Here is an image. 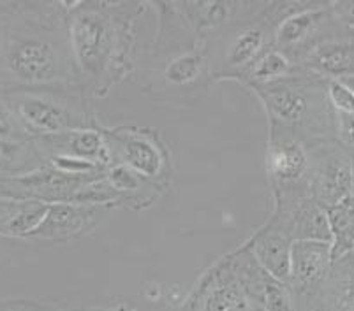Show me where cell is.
<instances>
[{
	"label": "cell",
	"mask_w": 354,
	"mask_h": 311,
	"mask_svg": "<svg viewBox=\"0 0 354 311\" xmlns=\"http://www.w3.org/2000/svg\"><path fill=\"white\" fill-rule=\"evenodd\" d=\"M78 85L59 2H0V94Z\"/></svg>",
	"instance_id": "1"
},
{
	"label": "cell",
	"mask_w": 354,
	"mask_h": 311,
	"mask_svg": "<svg viewBox=\"0 0 354 311\" xmlns=\"http://www.w3.org/2000/svg\"><path fill=\"white\" fill-rule=\"evenodd\" d=\"M66 6L74 74L90 99H101L136 67V25L148 2L78 0Z\"/></svg>",
	"instance_id": "2"
},
{
	"label": "cell",
	"mask_w": 354,
	"mask_h": 311,
	"mask_svg": "<svg viewBox=\"0 0 354 311\" xmlns=\"http://www.w3.org/2000/svg\"><path fill=\"white\" fill-rule=\"evenodd\" d=\"M156 9V37L143 54L140 81L156 101L196 104L214 85L207 43L191 30L173 2H148Z\"/></svg>",
	"instance_id": "3"
},
{
	"label": "cell",
	"mask_w": 354,
	"mask_h": 311,
	"mask_svg": "<svg viewBox=\"0 0 354 311\" xmlns=\"http://www.w3.org/2000/svg\"><path fill=\"white\" fill-rule=\"evenodd\" d=\"M261 102L268 123L291 130L307 146L335 139L328 79L301 69L291 78L263 86H245Z\"/></svg>",
	"instance_id": "4"
},
{
	"label": "cell",
	"mask_w": 354,
	"mask_h": 311,
	"mask_svg": "<svg viewBox=\"0 0 354 311\" xmlns=\"http://www.w3.org/2000/svg\"><path fill=\"white\" fill-rule=\"evenodd\" d=\"M304 0H270L243 20L205 39L214 83L236 81L261 54L273 46L275 30Z\"/></svg>",
	"instance_id": "5"
},
{
	"label": "cell",
	"mask_w": 354,
	"mask_h": 311,
	"mask_svg": "<svg viewBox=\"0 0 354 311\" xmlns=\"http://www.w3.org/2000/svg\"><path fill=\"white\" fill-rule=\"evenodd\" d=\"M2 95L30 141L101 127L92 99L78 85L16 90Z\"/></svg>",
	"instance_id": "6"
},
{
	"label": "cell",
	"mask_w": 354,
	"mask_h": 311,
	"mask_svg": "<svg viewBox=\"0 0 354 311\" xmlns=\"http://www.w3.org/2000/svg\"><path fill=\"white\" fill-rule=\"evenodd\" d=\"M104 130L111 165L122 163L138 174L169 187L171 183V153L159 132L145 127H111Z\"/></svg>",
	"instance_id": "7"
},
{
	"label": "cell",
	"mask_w": 354,
	"mask_h": 311,
	"mask_svg": "<svg viewBox=\"0 0 354 311\" xmlns=\"http://www.w3.org/2000/svg\"><path fill=\"white\" fill-rule=\"evenodd\" d=\"M308 192L324 210L354 194V155L339 141L308 146Z\"/></svg>",
	"instance_id": "8"
},
{
	"label": "cell",
	"mask_w": 354,
	"mask_h": 311,
	"mask_svg": "<svg viewBox=\"0 0 354 311\" xmlns=\"http://www.w3.org/2000/svg\"><path fill=\"white\" fill-rule=\"evenodd\" d=\"M272 213L266 222L281 229L295 241L331 243V229L328 211L304 190H284L272 194Z\"/></svg>",
	"instance_id": "9"
},
{
	"label": "cell",
	"mask_w": 354,
	"mask_h": 311,
	"mask_svg": "<svg viewBox=\"0 0 354 311\" xmlns=\"http://www.w3.org/2000/svg\"><path fill=\"white\" fill-rule=\"evenodd\" d=\"M180 311H259L241 287L231 255L214 262L194 283Z\"/></svg>",
	"instance_id": "10"
},
{
	"label": "cell",
	"mask_w": 354,
	"mask_h": 311,
	"mask_svg": "<svg viewBox=\"0 0 354 311\" xmlns=\"http://www.w3.org/2000/svg\"><path fill=\"white\" fill-rule=\"evenodd\" d=\"M331 12V2L304 0L300 8L288 14L275 30L273 46L286 53L295 63L328 35L340 30Z\"/></svg>",
	"instance_id": "11"
},
{
	"label": "cell",
	"mask_w": 354,
	"mask_h": 311,
	"mask_svg": "<svg viewBox=\"0 0 354 311\" xmlns=\"http://www.w3.org/2000/svg\"><path fill=\"white\" fill-rule=\"evenodd\" d=\"M265 165L270 194L308 190V146L291 130L268 123Z\"/></svg>",
	"instance_id": "12"
},
{
	"label": "cell",
	"mask_w": 354,
	"mask_h": 311,
	"mask_svg": "<svg viewBox=\"0 0 354 311\" xmlns=\"http://www.w3.org/2000/svg\"><path fill=\"white\" fill-rule=\"evenodd\" d=\"M331 243L295 241L291 246V274L288 288L292 308L319 296L331 271Z\"/></svg>",
	"instance_id": "13"
},
{
	"label": "cell",
	"mask_w": 354,
	"mask_h": 311,
	"mask_svg": "<svg viewBox=\"0 0 354 311\" xmlns=\"http://www.w3.org/2000/svg\"><path fill=\"white\" fill-rule=\"evenodd\" d=\"M234 271L250 303L259 311H295L292 296L288 285L273 278L268 271L257 264L252 253L241 243L230 252Z\"/></svg>",
	"instance_id": "14"
},
{
	"label": "cell",
	"mask_w": 354,
	"mask_h": 311,
	"mask_svg": "<svg viewBox=\"0 0 354 311\" xmlns=\"http://www.w3.org/2000/svg\"><path fill=\"white\" fill-rule=\"evenodd\" d=\"M111 211L108 206L50 204L43 223L28 239L44 243H71L94 232Z\"/></svg>",
	"instance_id": "15"
},
{
	"label": "cell",
	"mask_w": 354,
	"mask_h": 311,
	"mask_svg": "<svg viewBox=\"0 0 354 311\" xmlns=\"http://www.w3.org/2000/svg\"><path fill=\"white\" fill-rule=\"evenodd\" d=\"M182 20L203 41L252 14L261 0H173Z\"/></svg>",
	"instance_id": "16"
},
{
	"label": "cell",
	"mask_w": 354,
	"mask_h": 311,
	"mask_svg": "<svg viewBox=\"0 0 354 311\" xmlns=\"http://www.w3.org/2000/svg\"><path fill=\"white\" fill-rule=\"evenodd\" d=\"M32 144L43 157V160L51 159V157H66V159L88 160L104 168L111 165V157L108 152L102 125L94 129L69 130L57 136L32 139Z\"/></svg>",
	"instance_id": "17"
},
{
	"label": "cell",
	"mask_w": 354,
	"mask_h": 311,
	"mask_svg": "<svg viewBox=\"0 0 354 311\" xmlns=\"http://www.w3.org/2000/svg\"><path fill=\"white\" fill-rule=\"evenodd\" d=\"M296 66L324 79L351 78L354 76V35L340 28L315 43Z\"/></svg>",
	"instance_id": "18"
},
{
	"label": "cell",
	"mask_w": 354,
	"mask_h": 311,
	"mask_svg": "<svg viewBox=\"0 0 354 311\" xmlns=\"http://www.w3.org/2000/svg\"><path fill=\"white\" fill-rule=\"evenodd\" d=\"M252 253L257 264L268 271L273 278L288 285L291 274V246L292 241L270 222H265L243 243Z\"/></svg>",
	"instance_id": "19"
},
{
	"label": "cell",
	"mask_w": 354,
	"mask_h": 311,
	"mask_svg": "<svg viewBox=\"0 0 354 311\" xmlns=\"http://www.w3.org/2000/svg\"><path fill=\"white\" fill-rule=\"evenodd\" d=\"M104 179L117 195L118 208L133 211L147 210L167 190V187L160 183L145 178L122 163L109 165L104 172Z\"/></svg>",
	"instance_id": "20"
},
{
	"label": "cell",
	"mask_w": 354,
	"mask_h": 311,
	"mask_svg": "<svg viewBox=\"0 0 354 311\" xmlns=\"http://www.w3.org/2000/svg\"><path fill=\"white\" fill-rule=\"evenodd\" d=\"M300 70L288 54L272 46L236 79L241 86H263L291 78Z\"/></svg>",
	"instance_id": "21"
},
{
	"label": "cell",
	"mask_w": 354,
	"mask_h": 311,
	"mask_svg": "<svg viewBox=\"0 0 354 311\" xmlns=\"http://www.w3.org/2000/svg\"><path fill=\"white\" fill-rule=\"evenodd\" d=\"M43 165V157L32 141H0V178L30 174Z\"/></svg>",
	"instance_id": "22"
},
{
	"label": "cell",
	"mask_w": 354,
	"mask_h": 311,
	"mask_svg": "<svg viewBox=\"0 0 354 311\" xmlns=\"http://www.w3.org/2000/svg\"><path fill=\"white\" fill-rule=\"evenodd\" d=\"M328 211L331 229V259L337 261L346 253L354 252V194L339 206Z\"/></svg>",
	"instance_id": "23"
},
{
	"label": "cell",
	"mask_w": 354,
	"mask_h": 311,
	"mask_svg": "<svg viewBox=\"0 0 354 311\" xmlns=\"http://www.w3.org/2000/svg\"><path fill=\"white\" fill-rule=\"evenodd\" d=\"M50 204L35 203V201H24L20 210L16 211L15 217L6 223L2 229L4 237H18V239H28L43 223Z\"/></svg>",
	"instance_id": "24"
},
{
	"label": "cell",
	"mask_w": 354,
	"mask_h": 311,
	"mask_svg": "<svg viewBox=\"0 0 354 311\" xmlns=\"http://www.w3.org/2000/svg\"><path fill=\"white\" fill-rule=\"evenodd\" d=\"M0 141H30L2 94H0Z\"/></svg>",
	"instance_id": "25"
},
{
	"label": "cell",
	"mask_w": 354,
	"mask_h": 311,
	"mask_svg": "<svg viewBox=\"0 0 354 311\" xmlns=\"http://www.w3.org/2000/svg\"><path fill=\"white\" fill-rule=\"evenodd\" d=\"M0 311H62L48 303L28 299H0Z\"/></svg>",
	"instance_id": "26"
},
{
	"label": "cell",
	"mask_w": 354,
	"mask_h": 311,
	"mask_svg": "<svg viewBox=\"0 0 354 311\" xmlns=\"http://www.w3.org/2000/svg\"><path fill=\"white\" fill-rule=\"evenodd\" d=\"M331 12H333L335 20L339 21L340 27L354 35V0L331 2Z\"/></svg>",
	"instance_id": "27"
},
{
	"label": "cell",
	"mask_w": 354,
	"mask_h": 311,
	"mask_svg": "<svg viewBox=\"0 0 354 311\" xmlns=\"http://www.w3.org/2000/svg\"><path fill=\"white\" fill-rule=\"evenodd\" d=\"M21 203L24 201H11V199L0 197V236H2V229L6 227V223L15 217V213L20 210Z\"/></svg>",
	"instance_id": "28"
},
{
	"label": "cell",
	"mask_w": 354,
	"mask_h": 311,
	"mask_svg": "<svg viewBox=\"0 0 354 311\" xmlns=\"http://www.w3.org/2000/svg\"><path fill=\"white\" fill-rule=\"evenodd\" d=\"M71 311H133L131 306L125 303H117V304H108V306H88V308H78V310Z\"/></svg>",
	"instance_id": "29"
},
{
	"label": "cell",
	"mask_w": 354,
	"mask_h": 311,
	"mask_svg": "<svg viewBox=\"0 0 354 311\" xmlns=\"http://www.w3.org/2000/svg\"><path fill=\"white\" fill-rule=\"evenodd\" d=\"M337 81L342 83L344 86H346L347 90H349L351 94L354 95V76H351V78H342V79H337Z\"/></svg>",
	"instance_id": "30"
},
{
	"label": "cell",
	"mask_w": 354,
	"mask_h": 311,
	"mask_svg": "<svg viewBox=\"0 0 354 311\" xmlns=\"http://www.w3.org/2000/svg\"><path fill=\"white\" fill-rule=\"evenodd\" d=\"M353 155H354V153H353Z\"/></svg>",
	"instance_id": "31"
}]
</instances>
